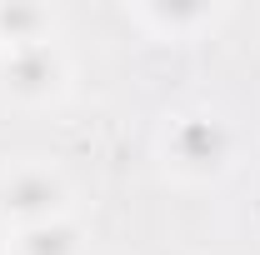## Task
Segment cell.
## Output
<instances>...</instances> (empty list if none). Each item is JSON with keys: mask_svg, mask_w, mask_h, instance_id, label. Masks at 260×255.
<instances>
[{"mask_svg": "<svg viewBox=\"0 0 260 255\" xmlns=\"http://www.w3.org/2000/svg\"><path fill=\"white\" fill-rule=\"evenodd\" d=\"M155 155H160L165 175L180 185H215L240 165V125L225 110L190 100L160 115L155 130Z\"/></svg>", "mask_w": 260, "mask_h": 255, "instance_id": "6da1fadb", "label": "cell"}, {"mask_svg": "<svg viewBox=\"0 0 260 255\" xmlns=\"http://www.w3.org/2000/svg\"><path fill=\"white\" fill-rule=\"evenodd\" d=\"M80 210V185L70 180L60 160L50 155H20L10 165H0V225L25 230V225L65 220Z\"/></svg>", "mask_w": 260, "mask_h": 255, "instance_id": "7a4b0ae2", "label": "cell"}, {"mask_svg": "<svg viewBox=\"0 0 260 255\" xmlns=\"http://www.w3.org/2000/svg\"><path fill=\"white\" fill-rule=\"evenodd\" d=\"M70 90H75V60L65 40H35V45L0 50V105L55 110Z\"/></svg>", "mask_w": 260, "mask_h": 255, "instance_id": "3957f363", "label": "cell"}, {"mask_svg": "<svg viewBox=\"0 0 260 255\" xmlns=\"http://www.w3.org/2000/svg\"><path fill=\"white\" fill-rule=\"evenodd\" d=\"M120 15L150 40L190 45V40H200L205 30H215L225 20L230 5H215V0H130Z\"/></svg>", "mask_w": 260, "mask_h": 255, "instance_id": "277c9868", "label": "cell"}, {"mask_svg": "<svg viewBox=\"0 0 260 255\" xmlns=\"http://www.w3.org/2000/svg\"><path fill=\"white\" fill-rule=\"evenodd\" d=\"M85 250H90V235H85L80 215L25 225V230L5 235V255H85Z\"/></svg>", "mask_w": 260, "mask_h": 255, "instance_id": "5b68a950", "label": "cell"}, {"mask_svg": "<svg viewBox=\"0 0 260 255\" xmlns=\"http://www.w3.org/2000/svg\"><path fill=\"white\" fill-rule=\"evenodd\" d=\"M35 40H60V10L35 0H0V50Z\"/></svg>", "mask_w": 260, "mask_h": 255, "instance_id": "8992f818", "label": "cell"}, {"mask_svg": "<svg viewBox=\"0 0 260 255\" xmlns=\"http://www.w3.org/2000/svg\"><path fill=\"white\" fill-rule=\"evenodd\" d=\"M0 255H5V250H0Z\"/></svg>", "mask_w": 260, "mask_h": 255, "instance_id": "52a82bcc", "label": "cell"}]
</instances>
